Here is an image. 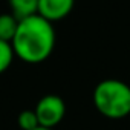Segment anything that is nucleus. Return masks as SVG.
Wrapping results in <instances>:
<instances>
[{"label":"nucleus","mask_w":130,"mask_h":130,"mask_svg":"<svg viewBox=\"0 0 130 130\" xmlns=\"http://www.w3.org/2000/svg\"><path fill=\"white\" fill-rule=\"evenodd\" d=\"M11 46L22 61L29 64L43 63L55 47V29L40 14L20 19Z\"/></svg>","instance_id":"obj_1"},{"label":"nucleus","mask_w":130,"mask_h":130,"mask_svg":"<svg viewBox=\"0 0 130 130\" xmlns=\"http://www.w3.org/2000/svg\"><path fill=\"white\" fill-rule=\"evenodd\" d=\"M96 110L110 119H121L130 115V86L119 80H104L93 90Z\"/></svg>","instance_id":"obj_2"},{"label":"nucleus","mask_w":130,"mask_h":130,"mask_svg":"<svg viewBox=\"0 0 130 130\" xmlns=\"http://www.w3.org/2000/svg\"><path fill=\"white\" fill-rule=\"evenodd\" d=\"M34 110L37 113L38 124L41 127L54 128L63 121L64 115H66V104H64L61 96L49 93L38 100Z\"/></svg>","instance_id":"obj_3"},{"label":"nucleus","mask_w":130,"mask_h":130,"mask_svg":"<svg viewBox=\"0 0 130 130\" xmlns=\"http://www.w3.org/2000/svg\"><path fill=\"white\" fill-rule=\"evenodd\" d=\"M74 5L75 0H38L37 14L52 23L68 17L72 12Z\"/></svg>","instance_id":"obj_4"},{"label":"nucleus","mask_w":130,"mask_h":130,"mask_svg":"<svg viewBox=\"0 0 130 130\" xmlns=\"http://www.w3.org/2000/svg\"><path fill=\"white\" fill-rule=\"evenodd\" d=\"M8 3L19 20L37 14L38 9V0H8Z\"/></svg>","instance_id":"obj_5"},{"label":"nucleus","mask_w":130,"mask_h":130,"mask_svg":"<svg viewBox=\"0 0 130 130\" xmlns=\"http://www.w3.org/2000/svg\"><path fill=\"white\" fill-rule=\"evenodd\" d=\"M19 19L14 14H2L0 15V40L12 41L15 31H17Z\"/></svg>","instance_id":"obj_6"},{"label":"nucleus","mask_w":130,"mask_h":130,"mask_svg":"<svg viewBox=\"0 0 130 130\" xmlns=\"http://www.w3.org/2000/svg\"><path fill=\"white\" fill-rule=\"evenodd\" d=\"M14 51L9 41H3L0 40V74H3L9 69V66L12 64L14 60Z\"/></svg>","instance_id":"obj_7"},{"label":"nucleus","mask_w":130,"mask_h":130,"mask_svg":"<svg viewBox=\"0 0 130 130\" xmlns=\"http://www.w3.org/2000/svg\"><path fill=\"white\" fill-rule=\"evenodd\" d=\"M17 122H19V127L22 130H34L35 127L40 125L35 110H22L19 113Z\"/></svg>","instance_id":"obj_8"},{"label":"nucleus","mask_w":130,"mask_h":130,"mask_svg":"<svg viewBox=\"0 0 130 130\" xmlns=\"http://www.w3.org/2000/svg\"><path fill=\"white\" fill-rule=\"evenodd\" d=\"M34 130H54V128H47V127H41V125H38V127H35Z\"/></svg>","instance_id":"obj_9"}]
</instances>
